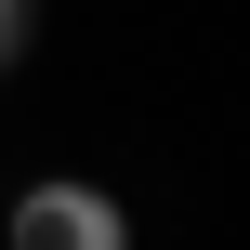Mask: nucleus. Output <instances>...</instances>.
<instances>
[{
    "label": "nucleus",
    "instance_id": "obj_1",
    "mask_svg": "<svg viewBox=\"0 0 250 250\" xmlns=\"http://www.w3.org/2000/svg\"><path fill=\"white\" fill-rule=\"evenodd\" d=\"M13 250H132V211H119L105 185L53 171V185H26V198H13Z\"/></svg>",
    "mask_w": 250,
    "mask_h": 250
},
{
    "label": "nucleus",
    "instance_id": "obj_2",
    "mask_svg": "<svg viewBox=\"0 0 250 250\" xmlns=\"http://www.w3.org/2000/svg\"><path fill=\"white\" fill-rule=\"evenodd\" d=\"M13 53H26V0H0V66H13Z\"/></svg>",
    "mask_w": 250,
    "mask_h": 250
}]
</instances>
